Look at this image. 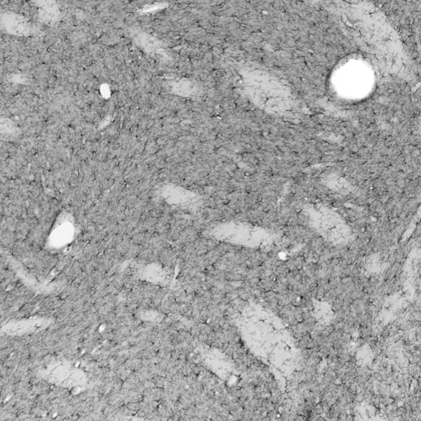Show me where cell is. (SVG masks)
<instances>
[{"instance_id":"cell-1","label":"cell","mask_w":421,"mask_h":421,"mask_svg":"<svg viewBox=\"0 0 421 421\" xmlns=\"http://www.w3.org/2000/svg\"><path fill=\"white\" fill-rule=\"evenodd\" d=\"M2 27L13 35H23L30 32V26L27 19L19 14L7 12L2 16Z\"/></svg>"},{"instance_id":"cell-2","label":"cell","mask_w":421,"mask_h":421,"mask_svg":"<svg viewBox=\"0 0 421 421\" xmlns=\"http://www.w3.org/2000/svg\"><path fill=\"white\" fill-rule=\"evenodd\" d=\"M39 15L43 21L45 22H52L56 21L59 15V9L53 2H46L40 6Z\"/></svg>"},{"instance_id":"cell-3","label":"cell","mask_w":421,"mask_h":421,"mask_svg":"<svg viewBox=\"0 0 421 421\" xmlns=\"http://www.w3.org/2000/svg\"><path fill=\"white\" fill-rule=\"evenodd\" d=\"M198 338L199 342L206 344V343H207V340H208V335H207V334H203V333H201L200 335L198 336Z\"/></svg>"}]
</instances>
